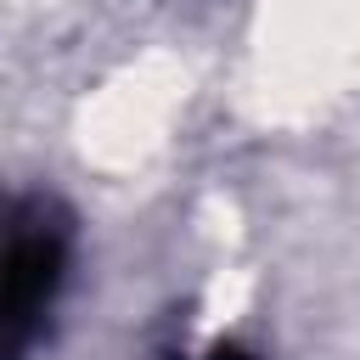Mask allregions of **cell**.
Masks as SVG:
<instances>
[{"instance_id": "1", "label": "cell", "mask_w": 360, "mask_h": 360, "mask_svg": "<svg viewBox=\"0 0 360 360\" xmlns=\"http://www.w3.org/2000/svg\"><path fill=\"white\" fill-rule=\"evenodd\" d=\"M73 225L51 197H17L11 202V253H6V360H22L28 343L45 326V309L56 304V287L68 276Z\"/></svg>"}]
</instances>
